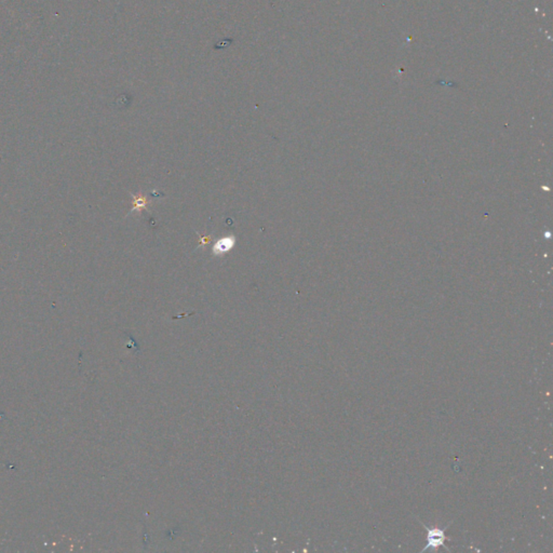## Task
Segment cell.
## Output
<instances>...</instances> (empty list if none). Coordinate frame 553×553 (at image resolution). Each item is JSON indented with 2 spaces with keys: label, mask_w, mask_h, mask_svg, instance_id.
I'll return each mask as SVG.
<instances>
[{
  "label": "cell",
  "mask_w": 553,
  "mask_h": 553,
  "mask_svg": "<svg viewBox=\"0 0 553 553\" xmlns=\"http://www.w3.org/2000/svg\"><path fill=\"white\" fill-rule=\"evenodd\" d=\"M419 523L422 525V527H424L428 535H427V544L426 546L421 549L420 552H424V551H427L429 549L431 550H436L437 548L440 547H444L447 550L450 551V548L447 547L444 544V541L447 540V536H445V531L451 526V523H449L447 526H445L444 528H441V527H428L426 524L422 523V522L418 519Z\"/></svg>",
  "instance_id": "obj_1"
},
{
  "label": "cell",
  "mask_w": 553,
  "mask_h": 553,
  "mask_svg": "<svg viewBox=\"0 0 553 553\" xmlns=\"http://www.w3.org/2000/svg\"><path fill=\"white\" fill-rule=\"evenodd\" d=\"M235 244H236V237L234 235L228 236V237H224L214 244V247L212 249V253L215 256L224 254V253L232 250L235 247Z\"/></svg>",
  "instance_id": "obj_2"
},
{
  "label": "cell",
  "mask_w": 553,
  "mask_h": 553,
  "mask_svg": "<svg viewBox=\"0 0 553 553\" xmlns=\"http://www.w3.org/2000/svg\"><path fill=\"white\" fill-rule=\"evenodd\" d=\"M132 198H133V202H132V209L131 211L129 212V214L133 213L134 211H141V210H146L148 213H150V211L147 209V205H148V200L147 198H146L145 196H142V197H136L134 195H131Z\"/></svg>",
  "instance_id": "obj_3"
},
{
  "label": "cell",
  "mask_w": 553,
  "mask_h": 553,
  "mask_svg": "<svg viewBox=\"0 0 553 553\" xmlns=\"http://www.w3.org/2000/svg\"><path fill=\"white\" fill-rule=\"evenodd\" d=\"M211 240V236H200V243H199V247L198 248H202V247H205V245L209 243V241Z\"/></svg>",
  "instance_id": "obj_4"
}]
</instances>
